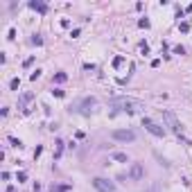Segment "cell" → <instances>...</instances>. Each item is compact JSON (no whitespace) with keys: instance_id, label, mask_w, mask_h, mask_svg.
Wrapping results in <instances>:
<instances>
[{"instance_id":"6da1fadb","label":"cell","mask_w":192,"mask_h":192,"mask_svg":"<svg viewBox=\"0 0 192 192\" xmlns=\"http://www.w3.org/2000/svg\"><path fill=\"white\" fill-rule=\"evenodd\" d=\"M111 104H113L115 109H120V111H127V113H136V111L142 109V102L131 100V97H118V100H113Z\"/></svg>"},{"instance_id":"7a4b0ae2","label":"cell","mask_w":192,"mask_h":192,"mask_svg":"<svg viewBox=\"0 0 192 192\" xmlns=\"http://www.w3.org/2000/svg\"><path fill=\"white\" fill-rule=\"evenodd\" d=\"M142 127H145L149 133H154L156 138H163V136H165V127H160L158 122H154L151 118H142Z\"/></svg>"},{"instance_id":"3957f363","label":"cell","mask_w":192,"mask_h":192,"mask_svg":"<svg viewBox=\"0 0 192 192\" xmlns=\"http://www.w3.org/2000/svg\"><path fill=\"white\" fill-rule=\"evenodd\" d=\"M165 120H167V124H170V129L174 131L176 136H179V138H181V136H183V127H181V122H179V120H176V115L172 113V111H165Z\"/></svg>"},{"instance_id":"277c9868","label":"cell","mask_w":192,"mask_h":192,"mask_svg":"<svg viewBox=\"0 0 192 192\" xmlns=\"http://www.w3.org/2000/svg\"><path fill=\"white\" fill-rule=\"evenodd\" d=\"M111 138L113 140H118V142H133V140H136V133H133V131H124V129H115L113 133H111Z\"/></svg>"},{"instance_id":"5b68a950","label":"cell","mask_w":192,"mask_h":192,"mask_svg":"<svg viewBox=\"0 0 192 192\" xmlns=\"http://www.w3.org/2000/svg\"><path fill=\"white\" fill-rule=\"evenodd\" d=\"M93 183H95V188H100V190H104V192L113 190V183H109V181H104V179H95Z\"/></svg>"},{"instance_id":"8992f818","label":"cell","mask_w":192,"mask_h":192,"mask_svg":"<svg viewBox=\"0 0 192 192\" xmlns=\"http://www.w3.org/2000/svg\"><path fill=\"white\" fill-rule=\"evenodd\" d=\"M29 7L36 9L39 14H45V11H48V5H45V2H39V0H36V2H29Z\"/></svg>"},{"instance_id":"52a82bcc","label":"cell","mask_w":192,"mask_h":192,"mask_svg":"<svg viewBox=\"0 0 192 192\" xmlns=\"http://www.w3.org/2000/svg\"><path fill=\"white\" fill-rule=\"evenodd\" d=\"M111 158H113V160H118V163H129V156H127V154H122V151H113V154H111Z\"/></svg>"},{"instance_id":"ba28073f","label":"cell","mask_w":192,"mask_h":192,"mask_svg":"<svg viewBox=\"0 0 192 192\" xmlns=\"http://www.w3.org/2000/svg\"><path fill=\"white\" fill-rule=\"evenodd\" d=\"M81 106H84L81 113H88V106H95V100H93V97H86V100L81 102Z\"/></svg>"},{"instance_id":"9c48e42d","label":"cell","mask_w":192,"mask_h":192,"mask_svg":"<svg viewBox=\"0 0 192 192\" xmlns=\"http://www.w3.org/2000/svg\"><path fill=\"white\" fill-rule=\"evenodd\" d=\"M131 176H133V179H140V176H142V167H140L138 163L131 167Z\"/></svg>"},{"instance_id":"30bf717a","label":"cell","mask_w":192,"mask_h":192,"mask_svg":"<svg viewBox=\"0 0 192 192\" xmlns=\"http://www.w3.org/2000/svg\"><path fill=\"white\" fill-rule=\"evenodd\" d=\"M66 79H68V75H66V72H57V75H54V81H57V84H63Z\"/></svg>"},{"instance_id":"8fae6325","label":"cell","mask_w":192,"mask_h":192,"mask_svg":"<svg viewBox=\"0 0 192 192\" xmlns=\"http://www.w3.org/2000/svg\"><path fill=\"white\" fill-rule=\"evenodd\" d=\"M9 88H11V90H18V88H20V79L14 77L11 81H9Z\"/></svg>"},{"instance_id":"7c38bea8","label":"cell","mask_w":192,"mask_h":192,"mask_svg":"<svg viewBox=\"0 0 192 192\" xmlns=\"http://www.w3.org/2000/svg\"><path fill=\"white\" fill-rule=\"evenodd\" d=\"M54 145H57V154H54V158H59V156H61V151H63V140H57Z\"/></svg>"},{"instance_id":"4fadbf2b","label":"cell","mask_w":192,"mask_h":192,"mask_svg":"<svg viewBox=\"0 0 192 192\" xmlns=\"http://www.w3.org/2000/svg\"><path fill=\"white\" fill-rule=\"evenodd\" d=\"M29 100H32V93H25V95H23V100H20V104H18V109H23V106H25Z\"/></svg>"},{"instance_id":"5bb4252c","label":"cell","mask_w":192,"mask_h":192,"mask_svg":"<svg viewBox=\"0 0 192 192\" xmlns=\"http://www.w3.org/2000/svg\"><path fill=\"white\" fill-rule=\"evenodd\" d=\"M179 29H181V32H183V34H188V32H190V23H179Z\"/></svg>"},{"instance_id":"9a60e30c","label":"cell","mask_w":192,"mask_h":192,"mask_svg":"<svg viewBox=\"0 0 192 192\" xmlns=\"http://www.w3.org/2000/svg\"><path fill=\"white\" fill-rule=\"evenodd\" d=\"M149 25H151V23H149L147 18H140L138 20V27H142V29H149Z\"/></svg>"},{"instance_id":"2e32d148","label":"cell","mask_w":192,"mask_h":192,"mask_svg":"<svg viewBox=\"0 0 192 192\" xmlns=\"http://www.w3.org/2000/svg\"><path fill=\"white\" fill-rule=\"evenodd\" d=\"M122 63H124V57H115V59H113V66H115V68H120Z\"/></svg>"},{"instance_id":"e0dca14e","label":"cell","mask_w":192,"mask_h":192,"mask_svg":"<svg viewBox=\"0 0 192 192\" xmlns=\"http://www.w3.org/2000/svg\"><path fill=\"white\" fill-rule=\"evenodd\" d=\"M16 181H18V183L27 181V174H25V172H18V174H16Z\"/></svg>"},{"instance_id":"ac0fdd59","label":"cell","mask_w":192,"mask_h":192,"mask_svg":"<svg viewBox=\"0 0 192 192\" xmlns=\"http://www.w3.org/2000/svg\"><path fill=\"white\" fill-rule=\"evenodd\" d=\"M9 142H11V145H16V147H23V142H20L18 138H14V136H9Z\"/></svg>"},{"instance_id":"d6986e66","label":"cell","mask_w":192,"mask_h":192,"mask_svg":"<svg viewBox=\"0 0 192 192\" xmlns=\"http://www.w3.org/2000/svg\"><path fill=\"white\" fill-rule=\"evenodd\" d=\"M41 77V70H34V72H32V75H29V79H32V81H36V79Z\"/></svg>"},{"instance_id":"ffe728a7","label":"cell","mask_w":192,"mask_h":192,"mask_svg":"<svg viewBox=\"0 0 192 192\" xmlns=\"http://www.w3.org/2000/svg\"><path fill=\"white\" fill-rule=\"evenodd\" d=\"M52 95H54V97H63V95H66V93H63L61 88H54V90H52Z\"/></svg>"},{"instance_id":"44dd1931","label":"cell","mask_w":192,"mask_h":192,"mask_svg":"<svg viewBox=\"0 0 192 192\" xmlns=\"http://www.w3.org/2000/svg\"><path fill=\"white\" fill-rule=\"evenodd\" d=\"M32 43H34V45H41V43H43V39H41L39 34H34V39H32Z\"/></svg>"},{"instance_id":"7402d4cb","label":"cell","mask_w":192,"mask_h":192,"mask_svg":"<svg viewBox=\"0 0 192 192\" xmlns=\"http://www.w3.org/2000/svg\"><path fill=\"white\" fill-rule=\"evenodd\" d=\"M140 50H142V54H149V45L142 41V43H140Z\"/></svg>"},{"instance_id":"603a6c76","label":"cell","mask_w":192,"mask_h":192,"mask_svg":"<svg viewBox=\"0 0 192 192\" xmlns=\"http://www.w3.org/2000/svg\"><path fill=\"white\" fill-rule=\"evenodd\" d=\"M174 54H185V48H183V45H176V48H174Z\"/></svg>"},{"instance_id":"cb8c5ba5","label":"cell","mask_w":192,"mask_h":192,"mask_svg":"<svg viewBox=\"0 0 192 192\" xmlns=\"http://www.w3.org/2000/svg\"><path fill=\"white\" fill-rule=\"evenodd\" d=\"M41 154H43V147H36V149H34V158H39Z\"/></svg>"},{"instance_id":"d4e9b609","label":"cell","mask_w":192,"mask_h":192,"mask_svg":"<svg viewBox=\"0 0 192 192\" xmlns=\"http://www.w3.org/2000/svg\"><path fill=\"white\" fill-rule=\"evenodd\" d=\"M57 190H59V192H68V190H70V185H59Z\"/></svg>"}]
</instances>
